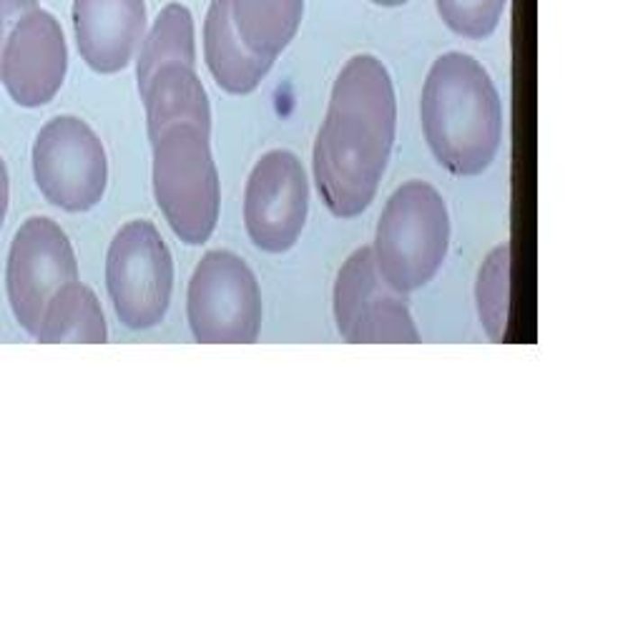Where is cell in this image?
<instances>
[{
  "mask_svg": "<svg viewBox=\"0 0 643 643\" xmlns=\"http://www.w3.org/2000/svg\"><path fill=\"white\" fill-rule=\"evenodd\" d=\"M394 126V86L382 60H347L314 143V181L337 219L359 216L372 204L393 154Z\"/></svg>",
  "mask_w": 643,
  "mask_h": 643,
  "instance_id": "cell-1",
  "label": "cell"
},
{
  "mask_svg": "<svg viewBox=\"0 0 643 643\" xmlns=\"http://www.w3.org/2000/svg\"><path fill=\"white\" fill-rule=\"evenodd\" d=\"M422 131L438 164L455 177H477L501 149V95L488 71L467 53L432 63L420 101Z\"/></svg>",
  "mask_w": 643,
  "mask_h": 643,
  "instance_id": "cell-2",
  "label": "cell"
},
{
  "mask_svg": "<svg viewBox=\"0 0 643 643\" xmlns=\"http://www.w3.org/2000/svg\"><path fill=\"white\" fill-rule=\"evenodd\" d=\"M154 146V196L168 227L186 244H204L219 222V171L212 121L174 119L149 131Z\"/></svg>",
  "mask_w": 643,
  "mask_h": 643,
  "instance_id": "cell-3",
  "label": "cell"
},
{
  "mask_svg": "<svg viewBox=\"0 0 643 643\" xmlns=\"http://www.w3.org/2000/svg\"><path fill=\"white\" fill-rule=\"evenodd\" d=\"M448 244L450 214L440 191L425 181H407L382 212L372 254L385 282L407 294L438 275Z\"/></svg>",
  "mask_w": 643,
  "mask_h": 643,
  "instance_id": "cell-4",
  "label": "cell"
},
{
  "mask_svg": "<svg viewBox=\"0 0 643 643\" xmlns=\"http://www.w3.org/2000/svg\"><path fill=\"white\" fill-rule=\"evenodd\" d=\"M186 314L196 342H257L262 330V292L247 262L224 249L204 254L191 275Z\"/></svg>",
  "mask_w": 643,
  "mask_h": 643,
  "instance_id": "cell-5",
  "label": "cell"
},
{
  "mask_svg": "<svg viewBox=\"0 0 643 643\" xmlns=\"http://www.w3.org/2000/svg\"><path fill=\"white\" fill-rule=\"evenodd\" d=\"M106 286L113 310L129 330H151L167 317L174 262L151 222H129L116 231L106 257Z\"/></svg>",
  "mask_w": 643,
  "mask_h": 643,
  "instance_id": "cell-6",
  "label": "cell"
},
{
  "mask_svg": "<svg viewBox=\"0 0 643 643\" xmlns=\"http://www.w3.org/2000/svg\"><path fill=\"white\" fill-rule=\"evenodd\" d=\"M33 177L53 206L71 214L88 212L106 194V149L86 121L56 116L33 143Z\"/></svg>",
  "mask_w": 643,
  "mask_h": 643,
  "instance_id": "cell-7",
  "label": "cell"
},
{
  "mask_svg": "<svg viewBox=\"0 0 643 643\" xmlns=\"http://www.w3.org/2000/svg\"><path fill=\"white\" fill-rule=\"evenodd\" d=\"M76 279L78 264L66 231L48 216L23 222L8 254L5 289L13 314L25 332L36 337L48 299Z\"/></svg>",
  "mask_w": 643,
  "mask_h": 643,
  "instance_id": "cell-8",
  "label": "cell"
},
{
  "mask_svg": "<svg viewBox=\"0 0 643 643\" xmlns=\"http://www.w3.org/2000/svg\"><path fill=\"white\" fill-rule=\"evenodd\" d=\"M334 322L352 345L420 342L405 294L385 282L372 247H362L342 264L334 285Z\"/></svg>",
  "mask_w": 643,
  "mask_h": 643,
  "instance_id": "cell-9",
  "label": "cell"
},
{
  "mask_svg": "<svg viewBox=\"0 0 643 643\" xmlns=\"http://www.w3.org/2000/svg\"><path fill=\"white\" fill-rule=\"evenodd\" d=\"M310 209V184L297 156L285 149L264 154L244 191V224L254 247L285 254L302 237Z\"/></svg>",
  "mask_w": 643,
  "mask_h": 643,
  "instance_id": "cell-10",
  "label": "cell"
},
{
  "mask_svg": "<svg viewBox=\"0 0 643 643\" xmlns=\"http://www.w3.org/2000/svg\"><path fill=\"white\" fill-rule=\"evenodd\" d=\"M68 71L63 28L43 8L25 13L13 25L0 50V81L18 106H46L59 94Z\"/></svg>",
  "mask_w": 643,
  "mask_h": 643,
  "instance_id": "cell-11",
  "label": "cell"
},
{
  "mask_svg": "<svg viewBox=\"0 0 643 643\" xmlns=\"http://www.w3.org/2000/svg\"><path fill=\"white\" fill-rule=\"evenodd\" d=\"M78 53L95 73H119L131 63L146 31L143 0H73Z\"/></svg>",
  "mask_w": 643,
  "mask_h": 643,
  "instance_id": "cell-12",
  "label": "cell"
},
{
  "mask_svg": "<svg viewBox=\"0 0 643 643\" xmlns=\"http://www.w3.org/2000/svg\"><path fill=\"white\" fill-rule=\"evenodd\" d=\"M204 56L219 88L227 94L247 95L259 88L275 59L251 50L239 38L229 0H212L204 23Z\"/></svg>",
  "mask_w": 643,
  "mask_h": 643,
  "instance_id": "cell-13",
  "label": "cell"
},
{
  "mask_svg": "<svg viewBox=\"0 0 643 643\" xmlns=\"http://www.w3.org/2000/svg\"><path fill=\"white\" fill-rule=\"evenodd\" d=\"M38 342H94L101 345L108 340V327L101 302L94 292L78 279L63 285L48 299L41 324Z\"/></svg>",
  "mask_w": 643,
  "mask_h": 643,
  "instance_id": "cell-14",
  "label": "cell"
},
{
  "mask_svg": "<svg viewBox=\"0 0 643 643\" xmlns=\"http://www.w3.org/2000/svg\"><path fill=\"white\" fill-rule=\"evenodd\" d=\"M146 106V126L154 131L174 119L212 121L209 98L194 66H164L139 88Z\"/></svg>",
  "mask_w": 643,
  "mask_h": 643,
  "instance_id": "cell-15",
  "label": "cell"
},
{
  "mask_svg": "<svg viewBox=\"0 0 643 643\" xmlns=\"http://www.w3.org/2000/svg\"><path fill=\"white\" fill-rule=\"evenodd\" d=\"M239 38L257 53L276 59L297 36L304 0H229Z\"/></svg>",
  "mask_w": 643,
  "mask_h": 643,
  "instance_id": "cell-16",
  "label": "cell"
},
{
  "mask_svg": "<svg viewBox=\"0 0 643 643\" xmlns=\"http://www.w3.org/2000/svg\"><path fill=\"white\" fill-rule=\"evenodd\" d=\"M196 66L194 18L186 5L168 3L151 25L139 53V88L164 66Z\"/></svg>",
  "mask_w": 643,
  "mask_h": 643,
  "instance_id": "cell-17",
  "label": "cell"
},
{
  "mask_svg": "<svg viewBox=\"0 0 643 643\" xmlns=\"http://www.w3.org/2000/svg\"><path fill=\"white\" fill-rule=\"evenodd\" d=\"M480 324L493 342H501L508 327V299H511V247L501 244L490 251L480 267L475 286Z\"/></svg>",
  "mask_w": 643,
  "mask_h": 643,
  "instance_id": "cell-18",
  "label": "cell"
},
{
  "mask_svg": "<svg viewBox=\"0 0 643 643\" xmlns=\"http://www.w3.org/2000/svg\"><path fill=\"white\" fill-rule=\"evenodd\" d=\"M508 0H438V13L445 25L463 38H488L498 23Z\"/></svg>",
  "mask_w": 643,
  "mask_h": 643,
  "instance_id": "cell-19",
  "label": "cell"
},
{
  "mask_svg": "<svg viewBox=\"0 0 643 643\" xmlns=\"http://www.w3.org/2000/svg\"><path fill=\"white\" fill-rule=\"evenodd\" d=\"M36 8H41L38 0H0V50H3V43H5L13 25L18 23V18L36 11Z\"/></svg>",
  "mask_w": 643,
  "mask_h": 643,
  "instance_id": "cell-20",
  "label": "cell"
},
{
  "mask_svg": "<svg viewBox=\"0 0 643 643\" xmlns=\"http://www.w3.org/2000/svg\"><path fill=\"white\" fill-rule=\"evenodd\" d=\"M8 202H11V181H8L5 161H3V156H0V229H3L5 214H8Z\"/></svg>",
  "mask_w": 643,
  "mask_h": 643,
  "instance_id": "cell-21",
  "label": "cell"
},
{
  "mask_svg": "<svg viewBox=\"0 0 643 643\" xmlns=\"http://www.w3.org/2000/svg\"><path fill=\"white\" fill-rule=\"evenodd\" d=\"M372 3H377L382 8H397V5H405L407 0H372Z\"/></svg>",
  "mask_w": 643,
  "mask_h": 643,
  "instance_id": "cell-22",
  "label": "cell"
}]
</instances>
